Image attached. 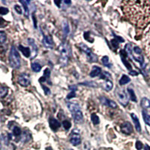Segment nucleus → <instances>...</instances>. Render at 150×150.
Returning <instances> with one entry per match:
<instances>
[{
    "label": "nucleus",
    "mask_w": 150,
    "mask_h": 150,
    "mask_svg": "<svg viewBox=\"0 0 150 150\" xmlns=\"http://www.w3.org/2000/svg\"><path fill=\"white\" fill-rule=\"evenodd\" d=\"M121 6L125 17L134 25L143 28L150 22V1H124Z\"/></svg>",
    "instance_id": "f257e3e1"
},
{
    "label": "nucleus",
    "mask_w": 150,
    "mask_h": 150,
    "mask_svg": "<svg viewBox=\"0 0 150 150\" xmlns=\"http://www.w3.org/2000/svg\"><path fill=\"white\" fill-rule=\"evenodd\" d=\"M125 50L126 53L128 54V56L135 59L136 61L139 62L140 63H143V57L142 55V51L140 50V48H139L137 46H132V44H128L125 46Z\"/></svg>",
    "instance_id": "f03ea898"
},
{
    "label": "nucleus",
    "mask_w": 150,
    "mask_h": 150,
    "mask_svg": "<svg viewBox=\"0 0 150 150\" xmlns=\"http://www.w3.org/2000/svg\"><path fill=\"white\" fill-rule=\"evenodd\" d=\"M69 110L72 113V116L76 123H82L83 122V116L80 110V107L78 104L74 102H69L67 104Z\"/></svg>",
    "instance_id": "7ed1b4c3"
},
{
    "label": "nucleus",
    "mask_w": 150,
    "mask_h": 150,
    "mask_svg": "<svg viewBox=\"0 0 150 150\" xmlns=\"http://www.w3.org/2000/svg\"><path fill=\"white\" fill-rule=\"evenodd\" d=\"M59 51L60 53V57H59V62L60 65L63 67L66 66L68 62V58H69V53L70 50L68 47V45L65 43L62 44L59 47Z\"/></svg>",
    "instance_id": "20e7f679"
},
{
    "label": "nucleus",
    "mask_w": 150,
    "mask_h": 150,
    "mask_svg": "<svg viewBox=\"0 0 150 150\" xmlns=\"http://www.w3.org/2000/svg\"><path fill=\"white\" fill-rule=\"evenodd\" d=\"M10 65L14 68H19L20 67V56L15 47H12L9 54Z\"/></svg>",
    "instance_id": "39448f33"
},
{
    "label": "nucleus",
    "mask_w": 150,
    "mask_h": 150,
    "mask_svg": "<svg viewBox=\"0 0 150 150\" xmlns=\"http://www.w3.org/2000/svg\"><path fill=\"white\" fill-rule=\"evenodd\" d=\"M143 45L147 56L150 58V25L148 26L143 35Z\"/></svg>",
    "instance_id": "423d86ee"
},
{
    "label": "nucleus",
    "mask_w": 150,
    "mask_h": 150,
    "mask_svg": "<svg viewBox=\"0 0 150 150\" xmlns=\"http://www.w3.org/2000/svg\"><path fill=\"white\" fill-rule=\"evenodd\" d=\"M80 48L87 55L88 59H89L90 62H97V60H98L97 56H96L95 54H93V53H92V50L88 47V46H86V45L85 44H83V43H81V44H80Z\"/></svg>",
    "instance_id": "0eeeda50"
},
{
    "label": "nucleus",
    "mask_w": 150,
    "mask_h": 150,
    "mask_svg": "<svg viewBox=\"0 0 150 150\" xmlns=\"http://www.w3.org/2000/svg\"><path fill=\"white\" fill-rule=\"evenodd\" d=\"M116 95H117V98L119 100V101L120 102V104H122L123 106H126L128 104V96L127 95V93L125 92V91L124 90H119L116 92Z\"/></svg>",
    "instance_id": "6e6552de"
},
{
    "label": "nucleus",
    "mask_w": 150,
    "mask_h": 150,
    "mask_svg": "<svg viewBox=\"0 0 150 150\" xmlns=\"http://www.w3.org/2000/svg\"><path fill=\"white\" fill-rule=\"evenodd\" d=\"M79 132L80 131L76 130V129L72 131V134H71V139H70V142L74 146H77L81 142L80 136V133Z\"/></svg>",
    "instance_id": "1a4fd4ad"
},
{
    "label": "nucleus",
    "mask_w": 150,
    "mask_h": 150,
    "mask_svg": "<svg viewBox=\"0 0 150 150\" xmlns=\"http://www.w3.org/2000/svg\"><path fill=\"white\" fill-rule=\"evenodd\" d=\"M18 83L22 86H28L30 84V79H29V75L26 73L21 74L19 77H18Z\"/></svg>",
    "instance_id": "9d476101"
},
{
    "label": "nucleus",
    "mask_w": 150,
    "mask_h": 150,
    "mask_svg": "<svg viewBox=\"0 0 150 150\" xmlns=\"http://www.w3.org/2000/svg\"><path fill=\"white\" fill-rule=\"evenodd\" d=\"M121 131L125 134H131L133 132V127L131 124L128 122H124L121 126Z\"/></svg>",
    "instance_id": "9b49d317"
},
{
    "label": "nucleus",
    "mask_w": 150,
    "mask_h": 150,
    "mask_svg": "<svg viewBox=\"0 0 150 150\" xmlns=\"http://www.w3.org/2000/svg\"><path fill=\"white\" fill-rule=\"evenodd\" d=\"M43 44L44 45L48 48V49H53V46H54V44H53V38L50 35H47V36H44V39H43Z\"/></svg>",
    "instance_id": "f8f14e48"
},
{
    "label": "nucleus",
    "mask_w": 150,
    "mask_h": 150,
    "mask_svg": "<svg viewBox=\"0 0 150 150\" xmlns=\"http://www.w3.org/2000/svg\"><path fill=\"white\" fill-rule=\"evenodd\" d=\"M49 124H50V127L53 131H56L61 126L60 122L58 120H56V119H54V118H50L49 119Z\"/></svg>",
    "instance_id": "ddd939ff"
},
{
    "label": "nucleus",
    "mask_w": 150,
    "mask_h": 150,
    "mask_svg": "<svg viewBox=\"0 0 150 150\" xmlns=\"http://www.w3.org/2000/svg\"><path fill=\"white\" fill-rule=\"evenodd\" d=\"M101 102L106 105H107L108 107H111V108H116L117 107V104L115 101H112V100H110V99H107L106 98H101Z\"/></svg>",
    "instance_id": "4468645a"
},
{
    "label": "nucleus",
    "mask_w": 150,
    "mask_h": 150,
    "mask_svg": "<svg viewBox=\"0 0 150 150\" xmlns=\"http://www.w3.org/2000/svg\"><path fill=\"white\" fill-rule=\"evenodd\" d=\"M131 116L134 121V125H135V128H136V130L138 131V132H140L141 131V127H140V121L137 118V116H136V114L134 113H131Z\"/></svg>",
    "instance_id": "2eb2a0df"
},
{
    "label": "nucleus",
    "mask_w": 150,
    "mask_h": 150,
    "mask_svg": "<svg viewBox=\"0 0 150 150\" xmlns=\"http://www.w3.org/2000/svg\"><path fill=\"white\" fill-rule=\"evenodd\" d=\"M19 50L22 52V53L24 55V56L26 57H29L30 55H31V50H30V48L29 47H25L22 45H19Z\"/></svg>",
    "instance_id": "dca6fc26"
},
{
    "label": "nucleus",
    "mask_w": 150,
    "mask_h": 150,
    "mask_svg": "<svg viewBox=\"0 0 150 150\" xmlns=\"http://www.w3.org/2000/svg\"><path fill=\"white\" fill-rule=\"evenodd\" d=\"M101 72V68L100 67H98V66H93L92 68V71L90 72L89 75L90 77H97L98 75H99Z\"/></svg>",
    "instance_id": "f3484780"
},
{
    "label": "nucleus",
    "mask_w": 150,
    "mask_h": 150,
    "mask_svg": "<svg viewBox=\"0 0 150 150\" xmlns=\"http://www.w3.org/2000/svg\"><path fill=\"white\" fill-rule=\"evenodd\" d=\"M29 44L32 46V58H35L38 53V48H37V46L35 45V42H34V40L33 39H29Z\"/></svg>",
    "instance_id": "a211bd4d"
},
{
    "label": "nucleus",
    "mask_w": 150,
    "mask_h": 150,
    "mask_svg": "<svg viewBox=\"0 0 150 150\" xmlns=\"http://www.w3.org/2000/svg\"><path fill=\"white\" fill-rule=\"evenodd\" d=\"M113 82L110 80H107L104 83V88L105 89L106 91H110L113 89Z\"/></svg>",
    "instance_id": "6ab92c4d"
},
{
    "label": "nucleus",
    "mask_w": 150,
    "mask_h": 150,
    "mask_svg": "<svg viewBox=\"0 0 150 150\" xmlns=\"http://www.w3.org/2000/svg\"><path fill=\"white\" fill-rule=\"evenodd\" d=\"M8 90L7 87L0 86V98H5L8 95Z\"/></svg>",
    "instance_id": "aec40b11"
},
{
    "label": "nucleus",
    "mask_w": 150,
    "mask_h": 150,
    "mask_svg": "<svg viewBox=\"0 0 150 150\" xmlns=\"http://www.w3.org/2000/svg\"><path fill=\"white\" fill-rule=\"evenodd\" d=\"M141 106L143 108H149L150 107V101L146 98H143L141 100Z\"/></svg>",
    "instance_id": "412c9836"
},
{
    "label": "nucleus",
    "mask_w": 150,
    "mask_h": 150,
    "mask_svg": "<svg viewBox=\"0 0 150 150\" xmlns=\"http://www.w3.org/2000/svg\"><path fill=\"white\" fill-rule=\"evenodd\" d=\"M130 81H131V79L127 75H122L119 80V84L125 85V84H127L128 83H129Z\"/></svg>",
    "instance_id": "4be33fe9"
},
{
    "label": "nucleus",
    "mask_w": 150,
    "mask_h": 150,
    "mask_svg": "<svg viewBox=\"0 0 150 150\" xmlns=\"http://www.w3.org/2000/svg\"><path fill=\"white\" fill-rule=\"evenodd\" d=\"M142 113H143V117L144 122H145L147 125H150V115H149L145 110H143Z\"/></svg>",
    "instance_id": "5701e85b"
},
{
    "label": "nucleus",
    "mask_w": 150,
    "mask_h": 150,
    "mask_svg": "<svg viewBox=\"0 0 150 150\" xmlns=\"http://www.w3.org/2000/svg\"><path fill=\"white\" fill-rule=\"evenodd\" d=\"M20 2L23 5V8H24V10H25V16L26 17H29V8H28V5L27 4L29 3V2L27 1H20Z\"/></svg>",
    "instance_id": "b1692460"
},
{
    "label": "nucleus",
    "mask_w": 150,
    "mask_h": 150,
    "mask_svg": "<svg viewBox=\"0 0 150 150\" xmlns=\"http://www.w3.org/2000/svg\"><path fill=\"white\" fill-rule=\"evenodd\" d=\"M31 68H32V69L34 71H35V72H39V71L41 70V65L38 64V63H36V62L32 63Z\"/></svg>",
    "instance_id": "393cba45"
},
{
    "label": "nucleus",
    "mask_w": 150,
    "mask_h": 150,
    "mask_svg": "<svg viewBox=\"0 0 150 150\" xmlns=\"http://www.w3.org/2000/svg\"><path fill=\"white\" fill-rule=\"evenodd\" d=\"M91 120L93 122L94 125H98L99 124L100 121H99V117L95 114V113H92L91 115Z\"/></svg>",
    "instance_id": "a878e982"
},
{
    "label": "nucleus",
    "mask_w": 150,
    "mask_h": 150,
    "mask_svg": "<svg viewBox=\"0 0 150 150\" xmlns=\"http://www.w3.org/2000/svg\"><path fill=\"white\" fill-rule=\"evenodd\" d=\"M7 40V36L5 32L0 31V44H4Z\"/></svg>",
    "instance_id": "bb28decb"
},
{
    "label": "nucleus",
    "mask_w": 150,
    "mask_h": 150,
    "mask_svg": "<svg viewBox=\"0 0 150 150\" xmlns=\"http://www.w3.org/2000/svg\"><path fill=\"white\" fill-rule=\"evenodd\" d=\"M63 32L65 33V35H68L70 32V29H69V26H68V23L67 21H64L63 22Z\"/></svg>",
    "instance_id": "cd10ccee"
},
{
    "label": "nucleus",
    "mask_w": 150,
    "mask_h": 150,
    "mask_svg": "<svg viewBox=\"0 0 150 150\" xmlns=\"http://www.w3.org/2000/svg\"><path fill=\"white\" fill-rule=\"evenodd\" d=\"M128 92L130 95V98L131 99V101L136 102L137 101V98H136V95H135V93L134 92V90L131 89H128Z\"/></svg>",
    "instance_id": "c85d7f7f"
},
{
    "label": "nucleus",
    "mask_w": 150,
    "mask_h": 150,
    "mask_svg": "<svg viewBox=\"0 0 150 150\" xmlns=\"http://www.w3.org/2000/svg\"><path fill=\"white\" fill-rule=\"evenodd\" d=\"M13 134H14V135L16 136V137L20 136V135L21 134V130H20V128L19 127H17V126H15V127L13 128Z\"/></svg>",
    "instance_id": "c756f323"
},
{
    "label": "nucleus",
    "mask_w": 150,
    "mask_h": 150,
    "mask_svg": "<svg viewBox=\"0 0 150 150\" xmlns=\"http://www.w3.org/2000/svg\"><path fill=\"white\" fill-rule=\"evenodd\" d=\"M62 125H63V127H64V128H65V130H69L70 128H71V122H70L69 121H68V120H64V121L62 122Z\"/></svg>",
    "instance_id": "7c9ffc66"
},
{
    "label": "nucleus",
    "mask_w": 150,
    "mask_h": 150,
    "mask_svg": "<svg viewBox=\"0 0 150 150\" xmlns=\"http://www.w3.org/2000/svg\"><path fill=\"white\" fill-rule=\"evenodd\" d=\"M102 62H103V64H104V65H106V66H107V67H109V68L110 67V65H109L110 60H109L108 56H104V57L102 58Z\"/></svg>",
    "instance_id": "2f4dec72"
},
{
    "label": "nucleus",
    "mask_w": 150,
    "mask_h": 150,
    "mask_svg": "<svg viewBox=\"0 0 150 150\" xmlns=\"http://www.w3.org/2000/svg\"><path fill=\"white\" fill-rule=\"evenodd\" d=\"M8 9L5 7H0V14L1 15H5L8 13Z\"/></svg>",
    "instance_id": "473e14b6"
},
{
    "label": "nucleus",
    "mask_w": 150,
    "mask_h": 150,
    "mask_svg": "<svg viewBox=\"0 0 150 150\" xmlns=\"http://www.w3.org/2000/svg\"><path fill=\"white\" fill-rule=\"evenodd\" d=\"M81 85H85V86H89L92 87H97L98 85L95 82H86V83H81Z\"/></svg>",
    "instance_id": "72a5a7b5"
},
{
    "label": "nucleus",
    "mask_w": 150,
    "mask_h": 150,
    "mask_svg": "<svg viewBox=\"0 0 150 150\" xmlns=\"http://www.w3.org/2000/svg\"><path fill=\"white\" fill-rule=\"evenodd\" d=\"M50 76V71L48 68H46L44 72V77H45L46 79H48Z\"/></svg>",
    "instance_id": "f704fd0d"
},
{
    "label": "nucleus",
    "mask_w": 150,
    "mask_h": 150,
    "mask_svg": "<svg viewBox=\"0 0 150 150\" xmlns=\"http://www.w3.org/2000/svg\"><path fill=\"white\" fill-rule=\"evenodd\" d=\"M111 44H113V47H114V48H117L118 47V46H119V41L115 38V39H113L112 41H111Z\"/></svg>",
    "instance_id": "c9c22d12"
},
{
    "label": "nucleus",
    "mask_w": 150,
    "mask_h": 150,
    "mask_svg": "<svg viewBox=\"0 0 150 150\" xmlns=\"http://www.w3.org/2000/svg\"><path fill=\"white\" fill-rule=\"evenodd\" d=\"M107 77H111V75L108 74L107 71H104L103 74L101 76V79H107Z\"/></svg>",
    "instance_id": "e433bc0d"
},
{
    "label": "nucleus",
    "mask_w": 150,
    "mask_h": 150,
    "mask_svg": "<svg viewBox=\"0 0 150 150\" xmlns=\"http://www.w3.org/2000/svg\"><path fill=\"white\" fill-rule=\"evenodd\" d=\"M136 148L137 150H140L143 148V143L140 141H137L136 142Z\"/></svg>",
    "instance_id": "4c0bfd02"
},
{
    "label": "nucleus",
    "mask_w": 150,
    "mask_h": 150,
    "mask_svg": "<svg viewBox=\"0 0 150 150\" xmlns=\"http://www.w3.org/2000/svg\"><path fill=\"white\" fill-rule=\"evenodd\" d=\"M14 9H15V11L17 12V14H22V9H21L20 6L16 5L14 6Z\"/></svg>",
    "instance_id": "58836bf2"
},
{
    "label": "nucleus",
    "mask_w": 150,
    "mask_h": 150,
    "mask_svg": "<svg viewBox=\"0 0 150 150\" xmlns=\"http://www.w3.org/2000/svg\"><path fill=\"white\" fill-rule=\"evenodd\" d=\"M76 96V94H75V92H73V91H71L68 95H67V98L68 99H71V98H74Z\"/></svg>",
    "instance_id": "ea45409f"
},
{
    "label": "nucleus",
    "mask_w": 150,
    "mask_h": 150,
    "mask_svg": "<svg viewBox=\"0 0 150 150\" xmlns=\"http://www.w3.org/2000/svg\"><path fill=\"white\" fill-rule=\"evenodd\" d=\"M6 25V22L2 17H0V27H4Z\"/></svg>",
    "instance_id": "a19ab883"
},
{
    "label": "nucleus",
    "mask_w": 150,
    "mask_h": 150,
    "mask_svg": "<svg viewBox=\"0 0 150 150\" xmlns=\"http://www.w3.org/2000/svg\"><path fill=\"white\" fill-rule=\"evenodd\" d=\"M42 87H43V89H44V92H45V94H46V95L50 94V89H49L47 87H46L45 86H42Z\"/></svg>",
    "instance_id": "79ce46f5"
},
{
    "label": "nucleus",
    "mask_w": 150,
    "mask_h": 150,
    "mask_svg": "<svg viewBox=\"0 0 150 150\" xmlns=\"http://www.w3.org/2000/svg\"><path fill=\"white\" fill-rule=\"evenodd\" d=\"M69 89H70L71 90H72L73 92H74V91H76V90L77 89V87L76 86H69Z\"/></svg>",
    "instance_id": "37998d69"
},
{
    "label": "nucleus",
    "mask_w": 150,
    "mask_h": 150,
    "mask_svg": "<svg viewBox=\"0 0 150 150\" xmlns=\"http://www.w3.org/2000/svg\"><path fill=\"white\" fill-rule=\"evenodd\" d=\"M130 74H131V75H133V76H135V75H137V74H138V73H137L136 71H130Z\"/></svg>",
    "instance_id": "c03bdc74"
},
{
    "label": "nucleus",
    "mask_w": 150,
    "mask_h": 150,
    "mask_svg": "<svg viewBox=\"0 0 150 150\" xmlns=\"http://www.w3.org/2000/svg\"><path fill=\"white\" fill-rule=\"evenodd\" d=\"M61 2H62L61 1H55V2H54V3L56 4V5H58V7H60V3H61Z\"/></svg>",
    "instance_id": "a18cd8bd"
},
{
    "label": "nucleus",
    "mask_w": 150,
    "mask_h": 150,
    "mask_svg": "<svg viewBox=\"0 0 150 150\" xmlns=\"http://www.w3.org/2000/svg\"><path fill=\"white\" fill-rule=\"evenodd\" d=\"M145 150H150V146H148V145H146L145 146Z\"/></svg>",
    "instance_id": "49530a36"
},
{
    "label": "nucleus",
    "mask_w": 150,
    "mask_h": 150,
    "mask_svg": "<svg viewBox=\"0 0 150 150\" xmlns=\"http://www.w3.org/2000/svg\"><path fill=\"white\" fill-rule=\"evenodd\" d=\"M64 2H65L66 5H70V4L71 3V1H67V0H65V1H64Z\"/></svg>",
    "instance_id": "de8ad7c7"
},
{
    "label": "nucleus",
    "mask_w": 150,
    "mask_h": 150,
    "mask_svg": "<svg viewBox=\"0 0 150 150\" xmlns=\"http://www.w3.org/2000/svg\"><path fill=\"white\" fill-rule=\"evenodd\" d=\"M33 20H34V23H35V27L36 28V20H35V16L33 15Z\"/></svg>",
    "instance_id": "09e8293b"
},
{
    "label": "nucleus",
    "mask_w": 150,
    "mask_h": 150,
    "mask_svg": "<svg viewBox=\"0 0 150 150\" xmlns=\"http://www.w3.org/2000/svg\"><path fill=\"white\" fill-rule=\"evenodd\" d=\"M1 148H2V145H1V143H0V149H1Z\"/></svg>",
    "instance_id": "8fccbe9b"
},
{
    "label": "nucleus",
    "mask_w": 150,
    "mask_h": 150,
    "mask_svg": "<svg viewBox=\"0 0 150 150\" xmlns=\"http://www.w3.org/2000/svg\"><path fill=\"white\" fill-rule=\"evenodd\" d=\"M69 150H73V149H69Z\"/></svg>",
    "instance_id": "3c124183"
}]
</instances>
